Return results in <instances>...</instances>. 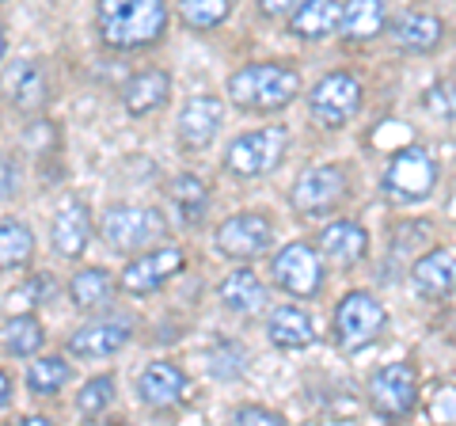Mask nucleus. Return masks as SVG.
<instances>
[{"label":"nucleus","mask_w":456,"mask_h":426,"mask_svg":"<svg viewBox=\"0 0 456 426\" xmlns=\"http://www.w3.org/2000/svg\"><path fill=\"white\" fill-rule=\"evenodd\" d=\"M228 12H232V0H179V20L191 31H209L228 20Z\"/></svg>","instance_id":"31"},{"label":"nucleus","mask_w":456,"mask_h":426,"mask_svg":"<svg viewBox=\"0 0 456 426\" xmlns=\"http://www.w3.org/2000/svg\"><path fill=\"white\" fill-rule=\"evenodd\" d=\"M50 293H53V282H50V278H31L27 286L12 290L8 301H12V305H16V301H23V305H46Z\"/></svg>","instance_id":"35"},{"label":"nucleus","mask_w":456,"mask_h":426,"mask_svg":"<svg viewBox=\"0 0 456 426\" xmlns=\"http://www.w3.org/2000/svg\"><path fill=\"white\" fill-rule=\"evenodd\" d=\"M384 324H388V312L377 297L365 290H350L335 308V343L342 350H362L377 343Z\"/></svg>","instance_id":"5"},{"label":"nucleus","mask_w":456,"mask_h":426,"mask_svg":"<svg viewBox=\"0 0 456 426\" xmlns=\"http://www.w3.org/2000/svg\"><path fill=\"white\" fill-rule=\"evenodd\" d=\"M4 50H8V35H4V23H0V58H4Z\"/></svg>","instance_id":"42"},{"label":"nucleus","mask_w":456,"mask_h":426,"mask_svg":"<svg viewBox=\"0 0 456 426\" xmlns=\"http://www.w3.org/2000/svg\"><path fill=\"white\" fill-rule=\"evenodd\" d=\"M232 422H240V426H278V422H285L278 411H266V407H236L232 411Z\"/></svg>","instance_id":"36"},{"label":"nucleus","mask_w":456,"mask_h":426,"mask_svg":"<svg viewBox=\"0 0 456 426\" xmlns=\"http://www.w3.org/2000/svg\"><path fill=\"white\" fill-rule=\"evenodd\" d=\"M137 396L152 411H175L191 400V381L175 362H149L137 377Z\"/></svg>","instance_id":"14"},{"label":"nucleus","mask_w":456,"mask_h":426,"mask_svg":"<svg viewBox=\"0 0 456 426\" xmlns=\"http://www.w3.org/2000/svg\"><path fill=\"white\" fill-rule=\"evenodd\" d=\"M338 0H297V12L289 16V35L305 42H320L338 31Z\"/></svg>","instance_id":"22"},{"label":"nucleus","mask_w":456,"mask_h":426,"mask_svg":"<svg viewBox=\"0 0 456 426\" xmlns=\"http://www.w3.org/2000/svg\"><path fill=\"white\" fill-rule=\"evenodd\" d=\"M270 282L293 297H316L323 286V263L308 244H289L270 259Z\"/></svg>","instance_id":"9"},{"label":"nucleus","mask_w":456,"mask_h":426,"mask_svg":"<svg viewBox=\"0 0 456 426\" xmlns=\"http://www.w3.org/2000/svg\"><path fill=\"white\" fill-rule=\"evenodd\" d=\"M301 95V73L289 65L259 61L228 77V99L244 111H281Z\"/></svg>","instance_id":"2"},{"label":"nucleus","mask_w":456,"mask_h":426,"mask_svg":"<svg viewBox=\"0 0 456 426\" xmlns=\"http://www.w3.org/2000/svg\"><path fill=\"white\" fill-rule=\"evenodd\" d=\"M0 4H4V0H0Z\"/></svg>","instance_id":"43"},{"label":"nucleus","mask_w":456,"mask_h":426,"mask_svg":"<svg viewBox=\"0 0 456 426\" xmlns=\"http://www.w3.org/2000/svg\"><path fill=\"white\" fill-rule=\"evenodd\" d=\"M46 422H50V419H42V415H27V419H23V426H46Z\"/></svg>","instance_id":"41"},{"label":"nucleus","mask_w":456,"mask_h":426,"mask_svg":"<svg viewBox=\"0 0 456 426\" xmlns=\"http://www.w3.org/2000/svg\"><path fill=\"white\" fill-rule=\"evenodd\" d=\"M171 95V77L164 69H141L134 73L130 80L122 84V103L130 115H152V111H160Z\"/></svg>","instance_id":"20"},{"label":"nucleus","mask_w":456,"mask_h":426,"mask_svg":"<svg viewBox=\"0 0 456 426\" xmlns=\"http://www.w3.org/2000/svg\"><path fill=\"white\" fill-rule=\"evenodd\" d=\"M20 179H23V168L12 156H0V198L20 194Z\"/></svg>","instance_id":"37"},{"label":"nucleus","mask_w":456,"mask_h":426,"mask_svg":"<svg viewBox=\"0 0 456 426\" xmlns=\"http://www.w3.org/2000/svg\"><path fill=\"white\" fill-rule=\"evenodd\" d=\"M31 255H35V233L16 217L0 221V266L20 271V266L31 263Z\"/></svg>","instance_id":"30"},{"label":"nucleus","mask_w":456,"mask_h":426,"mask_svg":"<svg viewBox=\"0 0 456 426\" xmlns=\"http://www.w3.org/2000/svg\"><path fill=\"white\" fill-rule=\"evenodd\" d=\"M350 191V179H346V168H338V164H312L305 168L301 176H297L293 183V191H289V202L293 209H301V213H331L342 198H346Z\"/></svg>","instance_id":"8"},{"label":"nucleus","mask_w":456,"mask_h":426,"mask_svg":"<svg viewBox=\"0 0 456 426\" xmlns=\"http://www.w3.org/2000/svg\"><path fill=\"white\" fill-rule=\"evenodd\" d=\"M88 240H92V213L80 198H69V202L57 209L53 217V229H50V244L61 259H80L88 251Z\"/></svg>","instance_id":"17"},{"label":"nucleus","mask_w":456,"mask_h":426,"mask_svg":"<svg viewBox=\"0 0 456 426\" xmlns=\"http://www.w3.org/2000/svg\"><path fill=\"white\" fill-rule=\"evenodd\" d=\"M369 400L380 411L384 419H403L415 411L419 400V385H415V369L411 362H392L373 373L369 381Z\"/></svg>","instance_id":"11"},{"label":"nucleus","mask_w":456,"mask_h":426,"mask_svg":"<svg viewBox=\"0 0 456 426\" xmlns=\"http://www.w3.org/2000/svg\"><path fill=\"white\" fill-rule=\"evenodd\" d=\"M95 27L110 50L152 46L167 31V4L164 0H99Z\"/></svg>","instance_id":"1"},{"label":"nucleus","mask_w":456,"mask_h":426,"mask_svg":"<svg viewBox=\"0 0 456 426\" xmlns=\"http://www.w3.org/2000/svg\"><path fill=\"white\" fill-rule=\"evenodd\" d=\"M244 362H248V354L240 350L236 343H221L217 350L209 354V373L217 381H240L244 377V369H248Z\"/></svg>","instance_id":"33"},{"label":"nucleus","mask_w":456,"mask_h":426,"mask_svg":"<svg viewBox=\"0 0 456 426\" xmlns=\"http://www.w3.org/2000/svg\"><path fill=\"white\" fill-rule=\"evenodd\" d=\"M388 35L399 50L407 53H430L441 46V38H445V23H441L437 16H430V12H403L392 27Z\"/></svg>","instance_id":"19"},{"label":"nucleus","mask_w":456,"mask_h":426,"mask_svg":"<svg viewBox=\"0 0 456 426\" xmlns=\"http://www.w3.org/2000/svg\"><path fill=\"white\" fill-rule=\"evenodd\" d=\"M384 27H388V12H384V0H346L338 12V31L350 42H365L377 38Z\"/></svg>","instance_id":"25"},{"label":"nucleus","mask_w":456,"mask_h":426,"mask_svg":"<svg viewBox=\"0 0 456 426\" xmlns=\"http://www.w3.org/2000/svg\"><path fill=\"white\" fill-rule=\"evenodd\" d=\"M99 236L114 251L134 255V251L152 248L156 240H164L167 221L160 209H149V206H107L103 217H99Z\"/></svg>","instance_id":"3"},{"label":"nucleus","mask_w":456,"mask_h":426,"mask_svg":"<svg viewBox=\"0 0 456 426\" xmlns=\"http://www.w3.org/2000/svg\"><path fill=\"white\" fill-rule=\"evenodd\" d=\"M167 198H171V206L179 209V217L187 221V225H198L206 217V209H209V191H206V183L191 176V172H183L171 179V187H167Z\"/></svg>","instance_id":"28"},{"label":"nucleus","mask_w":456,"mask_h":426,"mask_svg":"<svg viewBox=\"0 0 456 426\" xmlns=\"http://www.w3.org/2000/svg\"><path fill=\"white\" fill-rule=\"evenodd\" d=\"M411 282L422 297L441 301L456 290V248H434L411 266Z\"/></svg>","instance_id":"18"},{"label":"nucleus","mask_w":456,"mask_h":426,"mask_svg":"<svg viewBox=\"0 0 456 426\" xmlns=\"http://www.w3.org/2000/svg\"><path fill=\"white\" fill-rule=\"evenodd\" d=\"M217 251L228 259H259L274 248V229L263 213H236L217 225Z\"/></svg>","instance_id":"10"},{"label":"nucleus","mask_w":456,"mask_h":426,"mask_svg":"<svg viewBox=\"0 0 456 426\" xmlns=\"http://www.w3.org/2000/svg\"><path fill=\"white\" fill-rule=\"evenodd\" d=\"M308 111L312 119L327 130H342L358 119L362 111V80L350 73H327L308 88Z\"/></svg>","instance_id":"6"},{"label":"nucleus","mask_w":456,"mask_h":426,"mask_svg":"<svg viewBox=\"0 0 456 426\" xmlns=\"http://www.w3.org/2000/svg\"><path fill=\"white\" fill-rule=\"evenodd\" d=\"M134 335V320L126 316H99V320H88L80 324V328L69 335V354H77V358H110V354H118L126 343H130Z\"/></svg>","instance_id":"13"},{"label":"nucleus","mask_w":456,"mask_h":426,"mask_svg":"<svg viewBox=\"0 0 456 426\" xmlns=\"http://www.w3.org/2000/svg\"><path fill=\"white\" fill-rule=\"evenodd\" d=\"M422 107L430 111L434 119H445V122H456V84H437V88L426 92Z\"/></svg>","instance_id":"34"},{"label":"nucleus","mask_w":456,"mask_h":426,"mask_svg":"<svg viewBox=\"0 0 456 426\" xmlns=\"http://www.w3.org/2000/svg\"><path fill=\"white\" fill-rule=\"evenodd\" d=\"M437 187V164L422 145L399 149L384 168V191L399 202H422Z\"/></svg>","instance_id":"7"},{"label":"nucleus","mask_w":456,"mask_h":426,"mask_svg":"<svg viewBox=\"0 0 456 426\" xmlns=\"http://www.w3.org/2000/svg\"><path fill=\"white\" fill-rule=\"evenodd\" d=\"M320 251L338 266H354V263L365 259L369 236H365V229L358 221H335L320 233Z\"/></svg>","instance_id":"23"},{"label":"nucleus","mask_w":456,"mask_h":426,"mask_svg":"<svg viewBox=\"0 0 456 426\" xmlns=\"http://www.w3.org/2000/svg\"><path fill=\"white\" fill-rule=\"evenodd\" d=\"M434 419L456 422V389H437V396H434Z\"/></svg>","instance_id":"38"},{"label":"nucleus","mask_w":456,"mask_h":426,"mask_svg":"<svg viewBox=\"0 0 456 426\" xmlns=\"http://www.w3.org/2000/svg\"><path fill=\"white\" fill-rule=\"evenodd\" d=\"M8 404H12V377L0 373V411H4Z\"/></svg>","instance_id":"40"},{"label":"nucleus","mask_w":456,"mask_h":426,"mask_svg":"<svg viewBox=\"0 0 456 426\" xmlns=\"http://www.w3.org/2000/svg\"><path fill=\"white\" fill-rule=\"evenodd\" d=\"M114 400V377L110 373H99L92 381H84V389L77 392V411L80 415H99L107 411Z\"/></svg>","instance_id":"32"},{"label":"nucleus","mask_w":456,"mask_h":426,"mask_svg":"<svg viewBox=\"0 0 456 426\" xmlns=\"http://www.w3.org/2000/svg\"><path fill=\"white\" fill-rule=\"evenodd\" d=\"M224 126V103L217 95H198L179 111V145L183 149H206Z\"/></svg>","instance_id":"15"},{"label":"nucleus","mask_w":456,"mask_h":426,"mask_svg":"<svg viewBox=\"0 0 456 426\" xmlns=\"http://www.w3.org/2000/svg\"><path fill=\"white\" fill-rule=\"evenodd\" d=\"M217 293H221V305L228 312H240V316H259V312L266 308V301H270V293L259 282V274L248 271V266H244V271L228 274Z\"/></svg>","instance_id":"24"},{"label":"nucleus","mask_w":456,"mask_h":426,"mask_svg":"<svg viewBox=\"0 0 456 426\" xmlns=\"http://www.w3.org/2000/svg\"><path fill=\"white\" fill-rule=\"evenodd\" d=\"M4 95H8L12 107L23 111V115H38L50 99V80L42 73V65L31 58H20L4 73Z\"/></svg>","instance_id":"16"},{"label":"nucleus","mask_w":456,"mask_h":426,"mask_svg":"<svg viewBox=\"0 0 456 426\" xmlns=\"http://www.w3.org/2000/svg\"><path fill=\"white\" fill-rule=\"evenodd\" d=\"M266 335H270V343L281 347V350H301V347L316 343V324H312V316L305 308L278 305L266 320Z\"/></svg>","instance_id":"21"},{"label":"nucleus","mask_w":456,"mask_h":426,"mask_svg":"<svg viewBox=\"0 0 456 426\" xmlns=\"http://www.w3.org/2000/svg\"><path fill=\"white\" fill-rule=\"evenodd\" d=\"M183 251L179 248H152V251H137V259L126 263V271L118 278V286L134 297L156 293L167 278H175L183 271Z\"/></svg>","instance_id":"12"},{"label":"nucleus","mask_w":456,"mask_h":426,"mask_svg":"<svg viewBox=\"0 0 456 426\" xmlns=\"http://www.w3.org/2000/svg\"><path fill=\"white\" fill-rule=\"evenodd\" d=\"M42 339H46L42 320L31 316V312H20V316H12L4 328H0V347H4V354H12V358H35Z\"/></svg>","instance_id":"27"},{"label":"nucleus","mask_w":456,"mask_h":426,"mask_svg":"<svg viewBox=\"0 0 456 426\" xmlns=\"http://www.w3.org/2000/svg\"><path fill=\"white\" fill-rule=\"evenodd\" d=\"M297 4V0H259V12L263 16H285Z\"/></svg>","instance_id":"39"},{"label":"nucleus","mask_w":456,"mask_h":426,"mask_svg":"<svg viewBox=\"0 0 456 426\" xmlns=\"http://www.w3.org/2000/svg\"><path fill=\"white\" fill-rule=\"evenodd\" d=\"M114 290H118V282H114V274L103 271V266H84V271H77L73 282H69V297H73V305L80 312L110 308Z\"/></svg>","instance_id":"26"},{"label":"nucleus","mask_w":456,"mask_h":426,"mask_svg":"<svg viewBox=\"0 0 456 426\" xmlns=\"http://www.w3.org/2000/svg\"><path fill=\"white\" fill-rule=\"evenodd\" d=\"M69 377H73V365L61 354H46V358H35L27 365V392L38 396V400L42 396H57L69 385Z\"/></svg>","instance_id":"29"},{"label":"nucleus","mask_w":456,"mask_h":426,"mask_svg":"<svg viewBox=\"0 0 456 426\" xmlns=\"http://www.w3.org/2000/svg\"><path fill=\"white\" fill-rule=\"evenodd\" d=\"M285 149H289V130H285V126H259V130L240 134L232 145H228L224 168L240 179L270 176L285 160Z\"/></svg>","instance_id":"4"}]
</instances>
